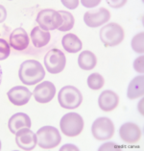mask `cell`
<instances>
[{
  "label": "cell",
  "mask_w": 144,
  "mask_h": 151,
  "mask_svg": "<svg viewBox=\"0 0 144 151\" xmlns=\"http://www.w3.org/2000/svg\"><path fill=\"white\" fill-rule=\"evenodd\" d=\"M100 0H83V1H81V3L87 8H94L100 4Z\"/></svg>",
  "instance_id": "27"
},
{
  "label": "cell",
  "mask_w": 144,
  "mask_h": 151,
  "mask_svg": "<svg viewBox=\"0 0 144 151\" xmlns=\"http://www.w3.org/2000/svg\"><path fill=\"white\" fill-rule=\"evenodd\" d=\"M16 142L20 149L33 150L38 145L36 134L30 128H21L16 133Z\"/></svg>",
  "instance_id": "10"
},
{
  "label": "cell",
  "mask_w": 144,
  "mask_h": 151,
  "mask_svg": "<svg viewBox=\"0 0 144 151\" xmlns=\"http://www.w3.org/2000/svg\"><path fill=\"white\" fill-rule=\"evenodd\" d=\"M144 33L140 32L138 34H136L132 40L131 45L133 50L136 53L142 54L144 52Z\"/></svg>",
  "instance_id": "23"
},
{
  "label": "cell",
  "mask_w": 144,
  "mask_h": 151,
  "mask_svg": "<svg viewBox=\"0 0 144 151\" xmlns=\"http://www.w3.org/2000/svg\"><path fill=\"white\" fill-rule=\"evenodd\" d=\"M97 64V58L90 50H85L79 55L78 65L84 70H91Z\"/></svg>",
  "instance_id": "20"
},
{
  "label": "cell",
  "mask_w": 144,
  "mask_h": 151,
  "mask_svg": "<svg viewBox=\"0 0 144 151\" xmlns=\"http://www.w3.org/2000/svg\"><path fill=\"white\" fill-rule=\"evenodd\" d=\"M119 103V96L112 91H102L98 98V104L100 109L104 112H112L118 106Z\"/></svg>",
  "instance_id": "15"
},
{
  "label": "cell",
  "mask_w": 144,
  "mask_h": 151,
  "mask_svg": "<svg viewBox=\"0 0 144 151\" xmlns=\"http://www.w3.org/2000/svg\"><path fill=\"white\" fill-rule=\"evenodd\" d=\"M32 122L30 117L24 113H17L16 115L12 116L11 119H9V123H8L10 131L13 134H16L21 128H30Z\"/></svg>",
  "instance_id": "16"
},
{
  "label": "cell",
  "mask_w": 144,
  "mask_h": 151,
  "mask_svg": "<svg viewBox=\"0 0 144 151\" xmlns=\"http://www.w3.org/2000/svg\"><path fill=\"white\" fill-rule=\"evenodd\" d=\"M119 147L114 142H107L104 143L101 147H99V150H118Z\"/></svg>",
  "instance_id": "28"
},
{
  "label": "cell",
  "mask_w": 144,
  "mask_h": 151,
  "mask_svg": "<svg viewBox=\"0 0 144 151\" xmlns=\"http://www.w3.org/2000/svg\"><path fill=\"white\" fill-rule=\"evenodd\" d=\"M7 18V11L4 6L0 5V23L4 22Z\"/></svg>",
  "instance_id": "29"
},
{
  "label": "cell",
  "mask_w": 144,
  "mask_h": 151,
  "mask_svg": "<svg viewBox=\"0 0 144 151\" xmlns=\"http://www.w3.org/2000/svg\"><path fill=\"white\" fill-rule=\"evenodd\" d=\"M0 150H1V141H0Z\"/></svg>",
  "instance_id": "34"
},
{
  "label": "cell",
  "mask_w": 144,
  "mask_h": 151,
  "mask_svg": "<svg viewBox=\"0 0 144 151\" xmlns=\"http://www.w3.org/2000/svg\"><path fill=\"white\" fill-rule=\"evenodd\" d=\"M105 80L103 76L99 73H92L87 77V85L92 91H98L103 88Z\"/></svg>",
  "instance_id": "22"
},
{
  "label": "cell",
  "mask_w": 144,
  "mask_h": 151,
  "mask_svg": "<svg viewBox=\"0 0 144 151\" xmlns=\"http://www.w3.org/2000/svg\"><path fill=\"white\" fill-rule=\"evenodd\" d=\"M62 45L68 53H77L82 49L83 45L81 40L74 34H66L62 40Z\"/></svg>",
  "instance_id": "19"
},
{
  "label": "cell",
  "mask_w": 144,
  "mask_h": 151,
  "mask_svg": "<svg viewBox=\"0 0 144 151\" xmlns=\"http://www.w3.org/2000/svg\"><path fill=\"white\" fill-rule=\"evenodd\" d=\"M58 100L60 105L64 109H76L82 104L83 95L74 86H65L59 91Z\"/></svg>",
  "instance_id": "4"
},
{
  "label": "cell",
  "mask_w": 144,
  "mask_h": 151,
  "mask_svg": "<svg viewBox=\"0 0 144 151\" xmlns=\"http://www.w3.org/2000/svg\"><path fill=\"white\" fill-rule=\"evenodd\" d=\"M109 4L112 8H120L126 4V1H109Z\"/></svg>",
  "instance_id": "30"
},
{
  "label": "cell",
  "mask_w": 144,
  "mask_h": 151,
  "mask_svg": "<svg viewBox=\"0 0 144 151\" xmlns=\"http://www.w3.org/2000/svg\"><path fill=\"white\" fill-rule=\"evenodd\" d=\"M2 82V68H1V65H0V84Z\"/></svg>",
  "instance_id": "33"
},
{
  "label": "cell",
  "mask_w": 144,
  "mask_h": 151,
  "mask_svg": "<svg viewBox=\"0 0 144 151\" xmlns=\"http://www.w3.org/2000/svg\"><path fill=\"white\" fill-rule=\"evenodd\" d=\"M51 35L48 31H44L39 26H36L33 28L31 32V40L32 42L37 48H40L48 45L50 42Z\"/></svg>",
  "instance_id": "18"
},
{
  "label": "cell",
  "mask_w": 144,
  "mask_h": 151,
  "mask_svg": "<svg viewBox=\"0 0 144 151\" xmlns=\"http://www.w3.org/2000/svg\"><path fill=\"white\" fill-rule=\"evenodd\" d=\"M144 77L143 75L136 76L129 84L127 96L131 100L141 97L144 93Z\"/></svg>",
  "instance_id": "17"
},
{
  "label": "cell",
  "mask_w": 144,
  "mask_h": 151,
  "mask_svg": "<svg viewBox=\"0 0 144 151\" xmlns=\"http://www.w3.org/2000/svg\"><path fill=\"white\" fill-rule=\"evenodd\" d=\"M119 136L124 142L135 145V143L138 142L141 138V130L138 124L126 122L120 127Z\"/></svg>",
  "instance_id": "12"
},
{
  "label": "cell",
  "mask_w": 144,
  "mask_h": 151,
  "mask_svg": "<svg viewBox=\"0 0 144 151\" xmlns=\"http://www.w3.org/2000/svg\"><path fill=\"white\" fill-rule=\"evenodd\" d=\"M124 38V29L115 22L107 24L100 30V40L105 46H116L123 42Z\"/></svg>",
  "instance_id": "3"
},
{
  "label": "cell",
  "mask_w": 144,
  "mask_h": 151,
  "mask_svg": "<svg viewBox=\"0 0 144 151\" xmlns=\"http://www.w3.org/2000/svg\"><path fill=\"white\" fill-rule=\"evenodd\" d=\"M30 38L27 32L23 28H16L10 35V46H12L14 50L22 51L25 50L29 45Z\"/></svg>",
  "instance_id": "14"
},
{
  "label": "cell",
  "mask_w": 144,
  "mask_h": 151,
  "mask_svg": "<svg viewBox=\"0 0 144 151\" xmlns=\"http://www.w3.org/2000/svg\"><path fill=\"white\" fill-rule=\"evenodd\" d=\"M84 125L85 122L83 117L77 113L65 114L60 121V127L62 134L69 138L77 137L82 133Z\"/></svg>",
  "instance_id": "2"
},
{
  "label": "cell",
  "mask_w": 144,
  "mask_h": 151,
  "mask_svg": "<svg viewBox=\"0 0 144 151\" xmlns=\"http://www.w3.org/2000/svg\"><path fill=\"white\" fill-rule=\"evenodd\" d=\"M8 98L11 101V103H13L16 106H23L25 104H27L29 100L31 99L32 93L29 91L26 87L23 86H16L12 88L8 93Z\"/></svg>",
  "instance_id": "13"
},
{
  "label": "cell",
  "mask_w": 144,
  "mask_h": 151,
  "mask_svg": "<svg viewBox=\"0 0 144 151\" xmlns=\"http://www.w3.org/2000/svg\"><path fill=\"white\" fill-rule=\"evenodd\" d=\"M62 3L64 5V7H66V8H68L70 10L76 9L79 5L78 0H67V1H66V0H62Z\"/></svg>",
  "instance_id": "26"
},
{
  "label": "cell",
  "mask_w": 144,
  "mask_h": 151,
  "mask_svg": "<svg viewBox=\"0 0 144 151\" xmlns=\"http://www.w3.org/2000/svg\"><path fill=\"white\" fill-rule=\"evenodd\" d=\"M142 104H143V100L141 99V101H140V103H139V112H140V114L143 116V110H142Z\"/></svg>",
  "instance_id": "32"
},
{
  "label": "cell",
  "mask_w": 144,
  "mask_h": 151,
  "mask_svg": "<svg viewBox=\"0 0 144 151\" xmlns=\"http://www.w3.org/2000/svg\"><path fill=\"white\" fill-rule=\"evenodd\" d=\"M55 94H56V87L50 81H44L39 84L33 93L36 101L42 104L50 102L54 98Z\"/></svg>",
  "instance_id": "11"
},
{
  "label": "cell",
  "mask_w": 144,
  "mask_h": 151,
  "mask_svg": "<svg viewBox=\"0 0 144 151\" xmlns=\"http://www.w3.org/2000/svg\"><path fill=\"white\" fill-rule=\"evenodd\" d=\"M114 124L112 119L108 117H99L91 126L92 136L97 141H107L113 137L114 135Z\"/></svg>",
  "instance_id": "8"
},
{
  "label": "cell",
  "mask_w": 144,
  "mask_h": 151,
  "mask_svg": "<svg viewBox=\"0 0 144 151\" xmlns=\"http://www.w3.org/2000/svg\"><path fill=\"white\" fill-rule=\"evenodd\" d=\"M59 14L62 17V24L59 28V30L61 32H66L71 30L73 26H74V22H75L73 14H70L69 12H66V11H59Z\"/></svg>",
  "instance_id": "21"
},
{
  "label": "cell",
  "mask_w": 144,
  "mask_h": 151,
  "mask_svg": "<svg viewBox=\"0 0 144 151\" xmlns=\"http://www.w3.org/2000/svg\"><path fill=\"white\" fill-rule=\"evenodd\" d=\"M61 151H64V150H75V151H78L79 148L77 146L75 145H65L64 146H62L61 148H60Z\"/></svg>",
  "instance_id": "31"
},
{
  "label": "cell",
  "mask_w": 144,
  "mask_h": 151,
  "mask_svg": "<svg viewBox=\"0 0 144 151\" xmlns=\"http://www.w3.org/2000/svg\"><path fill=\"white\" fill-rule=\"evenodd\" d=\"M10 45L4 39H0V61L6 60L10 56Z\"/></svg>",
  "instance_id": "24"
},
{
  "label": "cell",
  "mask_w": 144,
  "mask_h": 151,
  "mask_svg": "<svg viewBox=\"0 0 144 151\" xmlns=\"http://www.w3.org/2000/svg\"><path fill=\"white\" fill-rule=\"evenodd\" d=\"M66 59L65 55L62 50L53 48L49 50L44 57V65L48 72L52 74H58L65 68Z\"/></svg>",
  "instance_id": "7"
},
{
  "label": "cell",
  "mask_w": 144,
  "mask_h": 151,
  "mask_svg": "<svg viewBox=\"0 0 144 151\" xmlns=\"http://www.w3.org/2000/svg\"><path fill=\"white\" fill-rule=\"evenodd\" d=\"M38 145L42 149L55 148L61 143V134L57 128L53 126H43L37 132Z\"/></svg>",
  "instance_id": "5"
},
{
  "label": "cell",
  "mask_w": 144,
  "mask_h": 151,
  "mask_svg": "<svg viewBox=\"0 0 144 151\" xmlns=\"http://www.w3.org/2000/svg\"><path fill=\"white\" fill-rule=\"evenodd\" d=\"M18 76L24 85L33 86L42 81L45 76V70L39 61L27 60L20 65Z\"/></svg>",
  "instance_id": "1"
},
{
  "label": "cell",
  "mask_w": 144,
  "mask_h": 151,
  "mask_svg": "<svg viewBox=\"0 0 144 151\" xmlns=\"http://www.w3.org/2000/svg\"><path fill=\"white\" fill-rule=\"evenodd\" d=\"M37 22L39 27L44 31L56 30L61 27L62 24V17L59 12L53 9L42 10L37 16Z\"/></svg>",
  "instance_id": "6"
},
{
  "label": "cell",
  "mask_w": 144,
  "mask_h": 151,
  "mask_svg": "<svg viewBox=\"0 0 144 151\" xmlns=\"http://www.w3.org/2000/svg\"><path fill=\"white\" fill-rule=\"evenodd\" d=\"M110 18V13L108 9L100 8L94 11H87L84 14V21L88 27L96 28L107 23Z\"/></svg>",
  "instance_id": "9"
},
{
  "label": "cell",
  "mask_w": 144,
  "mask_h": 151,
  "mask_svg": "<svg viewBox=\"0 0 144 151\" xmlns=\"http://www.w3.org/2000/svg\"><path fill=\"white\" fill-rule=\"evenodd\" d=\"M143 61H144V57L142 56H139L138 58H136L135 62H134V68L136 72L138 73H143L144 71V67H143Z\"/></svg>",
  "instance_id": "25"
}]
</instances>
